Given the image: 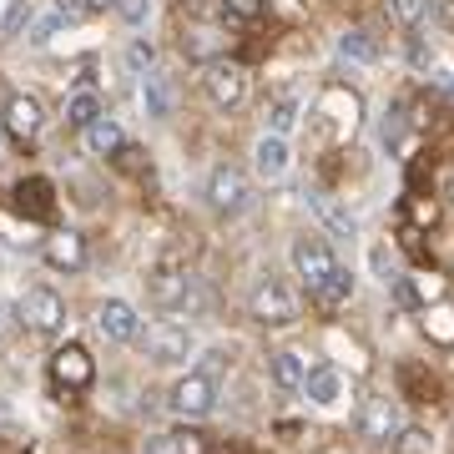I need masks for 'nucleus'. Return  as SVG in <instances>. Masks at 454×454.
<instances>
[{"label": "nucleus", "mask_w": 454, "mask_h": 454, "mask_svg": "<svg viewBox=\"0 0 454 454\" xmlns=\"http://www.w3.org/2000/svg\"><path fill=\"white\" fill-rule=\"evenodd\" d=\"M247 313H253V324H262V328H293L298 324V293H293L283 278H262L258 288L247 293Z\"/></svg>", "instance_id": "nucleus-1"}, {"label": "nucleus", "mask_w": 454, "mask_h": 454, "mask_svg": "<svg viewBox=\"0 0 454 454\" xmlns=\"http://www.w3.org/2000/svg\"><path fill=\"white\" fill-rule=\"evenodd\" d=\"M293 258V273L309 283V293H318L333 278V268H339V258H333V247H328V238H313V232H303V238H293L288 247Z\"/></svg>", "instance_id": "nucleus-2"}, {"label": "nucleus", "mask_w": 454, "mask_h": 454, "mask_svg": "<svg viewBox=\"0 0 454 454\" xmlns=\"http://www.w3.org/2000/svg\"><path fill=\"white\" fill-rule=\"evenodd\" d=\"M197 293V278L182 268V262H157L152 273H146V298L157 303V309H187Z\"/></svg>", "instance_id": "nucleus-3"}, {"label": "nucleus", "mask_w": 454, "mask_h": 454, "mask_svg": "<svg viewBox=\"0 0 454 454\" xmlns=\"http://www.w3.org/2000/svg\"><path fill=\"white\" fill-rule=\"evenodd\" d=\"M207 202H212V212H223V217H238V212L253 207V182H247L238 167H212V177H207Z\"/></svg>", "instance_id": "nucleus-4"}, {"label": "nucleus", "mask_w": 454, "mask_h": 454, "mask_svg": "<svg viewBox=\"0 0 454 454\" xmlns=\"http://www.w3.org/2000/svg\"><path fill=\"white\" fill-rule=\"evenodd\" d=\"M20 324L31 328V333H61L66 324V303H61V293H51V288H26L20 293Z\"/></svg>", "instance_id": "nucleus-5"}, {"label": "nucleus", "mask_w": 454, "mask_h": 454, "mask_svg": "<svg viewBox=\"0 0 454 454\" xmlns=\"http://www.w3.org/2000/svg\"><path fill=\"white\" fill-rule=\"evenodd\" d=\"M399 429H404L399 399H389V394H373V399H364V409H358V434L373 439V444H394V439H399Z\"/></svg>", "instance_id": "nucleus-6"}, {"label": "nucleus", "mask_w": 454, "mask_h": 454, "mask_svg": "<svg viewBox=\"0 0 454 454\" xmlns=\"http://www.w3.org/2000/svg\"><path fill=\"white\" fill-rule=\"evenodd\" d=\"M212 409H217V384H212V373H187L172 384V414L177 419H207Z\"/></svg>", "instance_id": "nucleus-7"}, {"label": "nucleus", "mask_w": 454, "mask_h": 454, "mask_svg": "<svg viewBox=\"0 0 454 454\" xmlns=\"http://www.w3.org/2000/svg\"><path fill=\"white\" fill-rule=\"evenodd\" d=\"M91 379H97V364H91V354H86L82 343H66V348L51 354V384L56 389L82 394V389H91Z\"/></svg>", "instance_id": "nucleus-8"}, {"label": "nucleus", "mask_w": 454, "mask_h": 454, "mask_svg": "<svg viewBox=\"0 0 454 454\" xmlns=\"http://www.w3.org/2000/svg\"><path fill=\"white\" fill-rule=\"evenodd\" d=\"M146 358L152 364H182V358H192V328L172 324V318L152 324L146 328Z\"/></svg>", "instance_id": "nucleus-9"}, {"label": "nucleus", "mask_w": 454, "mask_h": 454, "mask_svg": "<svg viewBox=\"0 0 454 454\" xmlns=\"http://www.w3.org/2000/svg\"><path fill=\"white\" fill-rule=\"evenodd\" d=\"M227 26H207V20H197V26H187L182 31V56L187 61H197V66H217L227 56Z\"/></svg>", "instance_id": "nucleus-10"}, {"label": "nucleus", "mask_w": 454, "mask_h": 454, "mask_svg": "<svg viewBox=\"0 0 454 454\" xmlns=\"http://www.w3.org/2000/svg\"><path fill=\"white\" fill-rule=\"evenodd\" d=\"M202 86H207L212 106L232 112V106H243V97H247V71L243 66H232V61H217V66H207Z\"/></svg>", "instance_id": "nucleus-11"}, {"label": "nucleus", "mask_w": 454, "mask_h": 454, "mask_svg": "<svg viewBox=\"0 0 454 454\" xmlns=\"http://www.w3.org/2000/svg\"><path fill=\"white\" fill-rule=\"evenodd\" d=\"M0 121H5V131L16 137V142H35L41 137V101L26 97V91H16V97H5V112H0Z\"/></svg>", "instance_id": "nucleus-12"}, {"label": "nucleus", "mask_w": 454, "mask_h": 454, "mask_svg": "<svg viewBox=\"0 0 454 454\" xmlns=\"http://www.w3.org/2000/svg\"><path fill=\"white\" fill-rule=\"evenodd\" d=\"M97 328L112 343H131L137 333H142V318H137V309H131L127 298H106V303L97 309Z\"/></svg>", "instance_id": "nucleus-13"}, {"label": "nucleus", "mask_w": 454, "mask_h": 454, "mask_svg": "<svg viewBox=\"0 0 454 454\" xmlns=\"http://www.w3.org/2000/svg\"><path fill=\"white\" fill-rule=\"evenodd\" d=\"M303 394H309L318 409H333L343 399V373L333 369V364H313V369L303 373Z\"/></svg>", "instance_id": "nucleus-14"}, {"label": "nucleus", "mask_w": 454, "mask_h": 454, "mask_svg": "<svg viewBox=\"0 0 454 454\" xmlns=\"http://www.w3.org/2000/svg\"><path fill=\"white\" fill-rule=\"evenodd\" d=\"M46 262L51 268H66V273H76V268L86 262V238L82 232H71V227H66V232H51L46 238Z\"/></svg>", "instance_id": "nucleus-15"}, {"label": "nucleus", "mask_w": 454, "mask_h": 454, "mask_svg": "<svg viewBox=\"0 0 454 454\" xmlns=\"http://www.w3.org/2000/svg\"><path fill=\"white\" fill-rule=\"evenodd\" d=\"M288 162H293L288 142H283V137H268V131H262V137H258V146H253V167H258V177L278 182L283 172H288Z\"/></svg>", "instance_id": "nucleus-16"}, {"label": "nucleus", "mask_w": 454, "mask_h": 454, "mask_svg": "<svg viewBox=\"0 0 454 454\" xmlns=\"http://www.w3.org/2000/svg\"><path fill=\"white\" fill-rule=\"evenodd\" d=\"M142 106H146V116L167 121V116H172V106H177L172 76H162V71H146V76H142Z\"/></svg>", "instance_id": "nucleus-17"}, {"label": "nucleus", "mask_w": 454, "mask_h": 454, "mask_svg": "<svg viewBox=\"0 0 454 454\" xmlns=\"http://www.w3.org/2000/svg\"><path fill=\"white\" fill-rule=\"evenodd\" d=\"M309 207L318 212V223L333 232V238H358V223H354V212L343 207V202H333V197L324 192H309Z\"/></svg>", "instance_id": "nucleus-18"}, {"label": "nucleus", "mask_w": 454, "mask_h": 454, "mask_svg": "<svg viewBox=\"0 0 454 454\" xmlns=\"http://www.w3.org/2000/svg\"><path fill=\"white\" fill-rule=\"evenodd\" d=\"M82 137H86V152H91V157H116V152H127V137H121V127H116L112 116L91 121Z\"/></svg>", "instance_id": "nucleus-19"}, {"label": "nucleus", "mask_w": 454, "mask_h": 454, "mask_svg": "<svg viewBox=\"0 0 454 454\" xmlns=\"http://www.w3.org/2000/svg\"><path fill=\"white\" fill-rule=\"evenodd\" d=\"M16 212L20 217H51V182L46 177H31V182H16Z\"/></svg>", "instance_id": "nucleus-20"}, {"label": "nucleus", "mask_w": 454, "mask_h": 454, "mask_svg": "<svg viewBox=\"0 0 454 454\" xmlns=\"http://www.w3.org/2000/svg\"><path fill=\"white\" fill-rule=\"evenodd\" d=\"M298 116H303V101L298 97H273L268 112H262V127H268V137H283L288 142V131L298 127Z\"/></svg>", "instance_id": "nucleus-21"}, {"label": "nucleus", "mask_w": 454, "mask_h": 454, "mask_svg": "<svg viewBox=\"0 0 454 454\" xmlns=\"http://www.w3.org/2000/svg\"><path fill=\"white\" fill-rule=\"evenodd\" d=\"M66 121H71L76 131H86L91 121H101V97L91 91V86H82V91L66 97Z\"/></svg>", "instance_id": "nucleus-22"}, {"label": "nucleus", "mask_w": 454, "mask_h": 454, "mask_svg": "<svg viewBox=\"0 0 454 454\" xmlns=\"http://www.w3.org/2000/svg\"><path fill=\"white\" fill-rule=\"evenodd\" d=\"M339 56H343V61H358V66H373V61H379V41H373L364 26H354V31L339 35Z\"/></svg>", "instance_id": "nucleus-23"}, {"label": "nucleus", "mask_w": 454, "mask_h": 454, "mask_svg": "<svg viewBox=\"0 0 454 454\" xmlns=\"http://www.w3.org/2000/svg\"><path fill=\"white\" fill-rule=\"evenodd\" d=\"M348 298H354V273L339 262V268H333V278H328L324 288L313 293V303H318V309H343Z\"/></svg>", "instance_id": "nucleus-24"}, {"label": "nucleus", "mask_w": 454, "mask_h": 454, "mask_svg": "<svg viewBox=\"0 0 454 454\" xmlns=\"http://www.w3.org/2000/svg\"><path fill=\"white\" fill-rule=\"evenodd\" d=\"M303 373H309L303 354H293V348H278L273 354V379L283 384V389H303Z\"/></svg>", "instance_id": "nucleus-25"}, {"label": "nucleus", "mask_w": 454, "mask_h": 454, "mask_svg": "<svg viewBox=\"0 0 454 454\" xmlns=\"http://www.w3.org/2000/svg\"><path fill=\"white\" fill-rule=\"evenodd\" d=\"M394 450L399 454H439V439L429 429H419V424H404L399 439H394Z\"/></svg>", "instance_id": "nucleus-26"}, {"label": "nucleus", "mask_w": 454, "mask_h": 454, "mask_svg": "<svg viewBox=\"0 0 454 454\" xmlns=\"http://www.w3.org/2000/svg\"><path fill=\"white\" fill-rule=\"evenodd\" d=\"M404 131H409V112H404V106H389V116H384V127H379L384 146H389V152H399V146H404Z\"/></svg>", "instance_id": "nucleus-27"}, {"label": "nucleus", "mask_w": 454, "mask_h": 454, "mask_svg": "<svg viewBox=\"0 0 454 454\" xmlns=\"http://www.w3.org/2000/svg\"><path fill=\"white\" fill-rule=\"evenodd\" d=\"M409 288H414V303H429V298H444V293H450V283H444V273H414V283H409Z\"/></svg>", "instance_id": "nucleus-28"}, {"label": "nucleus", "mask_w": 454, "mask_h": 454, "mask_svg": "<svg viewBox=\"0 0 454 454\" xmlns=\"http://www.w3.org/2000/svg\"><path fill=\"white\" fill-rule=\"evenodd\" d=\"M384 5H389V16L399 20L404 31H414V26L424 20V11H429V0H384Z\"/></svg>", "instance_id": "nucleus-29"}, {"label": "nucleus", "mask_w": 454, "mask_h": 454, "mask_svg": "<svg viewBox=\"0 0 454 454\" xmlns=\"http://www.w3.org/2000/svg\"><path fill=\"white\" fill-rule=\"evenodd\" d=\"M127 66H131V71H137V76H146V71H157V46H152V41H142V35H137V41H131V46H127Z\"/></svg>", "instance_id": "nucleus-30"}, {"label": "nucleus", "mask_w": 454, "mask_h": 454, "mask_svg": "<svg viewBox=\"0 0 454 454\" xmlns=\"http://www.w3.org/2000/svg\"><path fill=\"white\" fill-rule=\"evenodd\" d=\"M66 26H71V20H66L61 11H51V16H41V20L31 26V46H46V41H56V35H61Z\"/></svg>", "instance_id": "nucleus-31"}, {"label": "nucleus", "mask_w": 454, "mask_h": 454, "mask_svg": "<svg viewBox=\"0 0 454 454\" xmlns=\"http://www.w3.org/2000/svg\"><path fill=\"white\" fill-rule=\"evenodd\" d=\"M223 5V20H258L262 16V0H217Z\"/></svg>", "instance_id": "nucleus-32"}, {"label": "nucleus", "mask_w": 454, "mask_h": 454, "mask_svg": "<svg viewBox=\"0 0 454 454\" xmlns=\"http://www.w3.org/2000/svg\"><path fill=\"white\" fill-rule=\"evenodd\" d=\"M167 444H172V454H207V439L197 434V429H177Z\"/></svg>", "instance_id": "nucleus-33"}, {"label": "nucleus", "mask_w": 454, "mask_h": 454, "mask_svg": "<svg viewBox=\"0 0 454 454\" xmlns=\"http://www.w3.org/2000/svg\"><path fill=\"white\" fill-rule=\"evenodd\" d=\"M146 11H152V0H116V16L127 20V26H142Z\"/></svg>", "instance_id": "nucleus-34"}, {"label": "nucleus", "mask_w": 454, "mask_h": 454, "mask_svg": "<svg viewBox=\"0 0 454 454\" xmlns=\"http://www.w3.org/2000/svg\"><path fill=\"white\" fill-rule=\"evenodd\" d=\"M409 61H414V71H429L434 66V46H424V35H409Z\"/></svg>", "instance_id": "nucleus-35"}, {"label": "nucleus", "mask_w": 454, "mask_h": 454, "mask_svg": "<svg viewBox=\"0 0 454 454\" xmlns=\"http://www.w3.org/2000/svg\"><path fill=\"white\" fill-rule=\"evenodd\" d=\"M373 273L384 278V288H389L394 278H404V273H394V262H389V247H373Z\"/></svg>", "instance_id": "nucleus-36"}, {"label": "nucleus", "mask_w": 454, "mask_h": 454, "mask_svg": "<svg viewBox=\"0 0 454 454\" xmlns=\"http://www.w3.org/2000/svg\"><path fill=\"white\" fill-rule=\"evenodd\" d=\"M20 20H31V5H26V0H11V11H5V35H16Z\"/></svg>", "instance_id": "nucleus-37"}, {"label": "nucleus", "mask_w": 454, "mask_h": 454, "mask_svg": "<svg viewBox=\"0 0 454 454\" xmlns=\"http://www.w3.org/2000/svg\"><path fill=\"white\" fill-rule=\"evenodd\" d=\"M409 217H414V223H434V217H439V202H424V197H409Z\"/></svg>", "instance_id": "nucleus-38"}, {"label": "nucleus", "mask_w": 454, "mask_h": 454, "mask_svg": "<svg viewBox=\"0 0 454 454\" xmlns=\"http://www.w3.org/2000/svg\"><path fill=\"white\" fill-rule=\"evenodd\" d=\"M56 11H61L66 20H76V16H86L91 5H86V0H56Z\"/></svg>", "instance_id": "nucleus-39"}, {"label": "nucleus", "mask_w": 454, "mask_h": 454, "mask_svg": "<svg viewBox=\"0 0 454 454\" xmlns=\"http://www.w3.org/2000/svg\"><path fill=\"white\" fill-rule=\"evenodd\" d=\"M86 5H91V11H101V5H116V0H86Z\"/></svg>", "instance_id": "nucleus-40"}, {"label": "nucleus", "mask_w": 454, "mask_h": 454, "mask_svg": "<svg viewBox=\"0 0 454 454\" xmlns=\"http://www.w3.org/2000/svg\"><path fill=\"white\" fill-rule=\"evenodd\" d=\"M177 5H202V0H177Z\"/></svg>", "instance_id": "nucleus-41"}, {"label": "nucleus", "mask_w": 454, "mask_h": 454, "mask_svg": "<svg viewBox=\"0 0 454 454\" xmlns=\"http://www.w3.org/2000/svg\"><path fill=\"white\" fill-rule=\"evenodd\" d=\"M0 309H5V303H0Z\"/></svg>", "instance_id": "nucleus-42"}]
</instances>
